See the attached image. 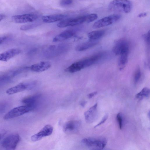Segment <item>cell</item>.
Returning <instances> with one entry per match:
<instances>
[{
    "mask_svg": "<svg viewBox=\"0 0 150 150\" xmlns=\"http://www.w3.org/2000/svg\"><path fill=\"white\" fill-rule=\"evenodd\" d=\"M132 5L129 0H114L110 3L108 8L111 11L128 13L131 11Z\"/></svg>",
    "mask_w": 150,
    "mask_h": 150,
    "instance_id": "1",
    "label": "cell"
},
{
    "mask_svg": "<svg viewBox=\"0 0 150 150\" xmlns=\"http://www.w3.org/2000/svg\"><path fill=\"white\" fill-rule=\"evenodd\" d=\"M81 142L87 147L95 149H102L106 145L107 140L103 137H89L83 139Z\"/></svg>",
    "mask_w": 150,
    "mask_h": 150,
    "instance_id": "2",
    "label": "cell"
},
{
    "mask_svg": "<svg viewBox=\"0 0 150 150\" xmlns=\"http://www.w3.org/2000/svg\"><path fill=\"white\" fill-rule=\"evenodd\" d=\"M21 138L18 134L9 135L2 140L1 143L2 147L6 150H14L20 140Z\"/></svg>",
    "mask_w": 150,
    "mask_h": 150,
    "instance_id": "3",
    "label": "cell"
},
{
    "mask_svg": "<svg viewBox=\"0 0 150 150\" xmlns=\"http://www.w3.org/2000/svg\"><path fill=\"white\" fill-rule=\"evenodd\" d=\"M121 16L118 14H113L104 17L96 21L93 24L94 28H99L110 25L118 21Z\"/></svg>",
    "mask_w": 150,
    "mask_h": 150,
    "instance_id": "4",
    "label": "cell"
},
{
    "mask_svg": "<svg viewBox=\"0 0 150 150\" xmlns=\"http://www.w3.org/2000/svg\"><path fill=\"white\" fill-rule=\"evenodd\" d=\"M32 110L31 108L25 105L18 106L8 111L4 115L3 118L5 120L12 119Z\"/></svg>",
    "mask_w": 150,
    "mask_h": 150,
    "instance_id": "5",
    "label": "cell"
},
{
    "mask_svg": "<svg viewBox=\"0 0 150 150\" xmlns=\"http://www.w3.org/2000/svg\"><path fill=\"white\" fill-rule=\"evenodd\" d=\"M85 22L84 15L77 17L68 18L59 23L57 26L61 28L68 26H74L81 24Z\"/></svg>",
    "mask_w": 150,
    "mask_h": 150,
    "instance_id": "6",
    "label": "cell"
},
{
    "mask_svg": "<svg viewBox=\"0 0 150 150\" xmlns=\"http://www.w3.org/2000/svg\"><path fill=\"white\" fill-rule=\"evenodd\" d=\"M81 125L78 120H71L66 122L63 127L64 132L68 134H75L77 132Z\"/></svg>",
    "mask_w": 150,
    "mask_h": 150,
    "instance_id": "7",
    "label": "cell"
},
{
    "mask_svg": "<svg viewBox=\"0 0 150 150\" xmlns=\"http://www.w3.org/2000/svg\"><path fill=\"white\" fill-rule=\"evenodd\" d=\"M38 18V16L34 14H25L13 16L11 18L14 22L21 23L34 21Z\"/></svg>",
    "mask_w": 150,
    "mask_h": 150,
    "instance_id": "8",
    "label": "cell"
},
{
    "mask_svg": "<svg viewBox=\"0 0 150 150\" xmlns=\"http://www.w3.org/2000/svg\"><path fill=\"white\" fill-rule=\"evenodd\" d=\"M129 49V44L125 39L121 38L117 40L114 44L112 51L116 55H119L123 52Z\"/></svg>",
    "mask_w": 150,
    "mask_h": 150,
    "instance_id": "9",
    "label": "cell"
},
{
    "mask_svg": "<svg viewBox=\"0 0 150 150\" xmlns=\"http://www.w3.org/2000/svg\"><path fill=\"white\" fill-rule=\"evenodd\" d=\"M53 131V127L50 125L45 126L39 132L32 136L31 137L33 142H36L42 138L50 135Z\"/></svg>",
    "mask_w": 150,
    "mask_h": 150,
    "instance_id": "10",
    "label": "cell"
},
{
    "mask_svg": "<svg viewBox=\"0 0 150 150\" xmlns=\"http://www.w3.org/2000/svg\"><path fill=\"white\" fill-rule=\"evenodd\" d=\"M98 104L96 103L84 113L85 120L88 123L93 122L98 116Z\"/></svg>",
    "mask_w": 150,
    "mask_h": 150,
    "instance_id": "11",
    "label": "cell"
},
{
    "mask_svg": "<svg viewBox=\"0 0 150 150\" xmlns=\"http://www.w3.org/2000/svg\"><path fill=\"white\" fill-rule=\"evenodd\" d=\"M40 97L39 94L28 96L23 98L22 102L24 105L30 107L33 110L36 108Z\"/></svg>",
    "mask_w": 150,
    "mask_h": 150,
    "instance_id": "12",
    "label": "cell"
},
{
    "mask_svg": "<svg viewBox=\"0 0 150 150\" xmlns=\"http://www.w3.org/2000/svg\"><path fill=\"white\" fill-rule=\"evenodd\" d=\"M21 50L18 48H13L0 53V61L7 62L13 57L21 52Z\"/></svg>",
    "mask_w": 150,
    "mask_h": 150,
    "instance_id": "13",
    "label": "cell"
},
{
    "mask_svg": "<svg viewBox=\"0 0 150 150\" xmlns=\"http://www.w3.org/2000/svg\"><path fill=\"white\" fill-rule=\"evenodd\" d=\"M76 31L72 29L65 30L56 36L53 39V42H57L64 41L74 36Z\"/></svg>",
    "mask_w": 150,
    "mask_h": 150,
    "instance_id": "14",
    "label": "cell"
},
{
    "mask_svg": "<svg viewBox=\"0 0 150 150\" xmlns=\"http://www.w3.org/2000/svg\"><path fill=\"white\" fill-rule=\"evenodd\" d=\"M51 66L50 62L47 61H42L32 65L30 69L35 72H40L46 71Z\"/></svg>",
    "mask_w": 150,
    "mask_h": 150,
    "instance_id": "15",
    "label": "cell"
},
{
    "mask_svg": "<svg viewBox=\"0 0 150 150\" xmlns=\"http://www.w3.org/2000/svg\"><path fill=\"white\" fill-rule=\"evenodd\" d=\"M27 89H28V87L27 82L21 83L8 88L6 90V92L7 94L11 95Z\"/></svg>",
    "mask_w": 150,
    "mask_h": 150,
    "instance_id": "16",
    "label": "cell"
},
{
    "mask_svg": "<svg viewBox=\"0 0 150 150\" xmlns=\"http://www.w3.org/2000/svg\"><path fill=\"white\" fill-rule=\"evenodd\" d=\"M129 52V49L123 52L119 55L118 64L120 70L123 69L126 65L128 61Z\"/></svg>",
    "mask_w": 150,
    "mask_h": 150,
    "instance_id": "17",
    "label": "cell"
},
{
    "mask_svg": "<svg viewBox=\"0 0 150 150\" xmlns=\"http://www.w3.org/2000/svg\"><path fill=\"white\" fill-rule=\"evenodd\" d=\"M65 17V15L61 14H52L43 16L42 19L45 23H51L60 21Z\"/></svg>",
    "mask_w": 150,
    "mask_h": 150,
    "instance_id": "18",
    "label": "cell"
},
{
    "mask_svg": "<svg viewBox=\"0 0 150 150\" xmlns=\"http://www.w3.org/2000/svg\"><path fill=\"white\" fill-rule=\"evenodd\" d=\"M98 43L96 41H90L81 44L77 46L75 50L77 51H82L86 50L96 45Z\"/></svg>",
    "mask_w": 150,
    "mask_h": 150,
    "instance_id": "19",
    "label": "cell"
},
{
    "mask_svg": "<svg viewBox=\"0 0 150 150\" xmlns=\"http://www.w3.org/2000/svg\"><path fill=\"white\" fill-rule=\"evenodd\" d=\"M104 30H99L91 31L88 34V37L90 41H96L101 38L105 34Z\"/></svg>",
    "mask_w": 150,
    "mask_h": 150,
    "instance_id": "20",
    "label": "cell"
},
{
    "mask_svg": "<svg viewBox=\"0 0 150 150\" xmlns=\"http://www.w3.org/2000/svg\"><path fill=\"white\" fill-rule=\"evenodd\" d=\"M150 95V90L147 87L143 88L142 90L136 95L137 98L141 99L144 98L148 97Z\"/></svg>",
    "mask_w": 150,
    "mask_h": 150,
    "instance_id": "21",
    "label": "cell"
},
{
    "mask_svg": "<svg viewBox=\"0 0 150 150\" xmlns=\"http://www.w3.org/2000/svg\"><path fill=\"white\" fill-rule=\"evenodd\" d=\"M116 119L119 128L122 129L124 125V118L122 113L119 112L117 114Z\"/></svg>",
    "mask_w": 150,
    "mask_h": 150,
    "instance_id": "22",
    "label": "cell"
},
{
    "mask_svg": "<svg viewBox=\"0 0 150 150\" xmlns=\"http://www.w3.org/2000/svg\"><path fill=\"white\" fill-rule=\"evenodd\" d=\"M141 76V71L139 67L136 70L134 75V81L135 83H137L140 80Z\"/></svg>",
    "mask_w": 150,
    "mask_h": 150,
    "instance_id": "23",
    "label": "cell"
},
{
    "mask_svg": "<svg viewBox=\"0 0 150 150\" xmlns=\"http://www.w3.org/2000/svg\"><path fill=\"white\" fill-rule=\"evenodd\" d=\"M36 25L35 24H30L23 25L20 28V29L22 30H25L33 28Z\"/></svg>",
    "mask_w": 150,
    "mask_h": 150,
    "instance_id": "24",
    "label": "cell"
},
{
    "mask_svg": "<svg viewBox=\"0 0 150 150\" xmlns=\"http://www.w3.org/2000/svg\"><path fill=\"white\" fill-rule=\"evenodd\" d=\"M72 2V0H62L60 5L62 6H66L71 4Z\"/></svg>",
    "mask_w": 150,
    "mask_h": 150,
    "instance_id": "25",
    "label": "cell"
},
{
    "mask_svg": "<svg viewBox=\"0 0 150 150\" xmlns=\"http://www.w3.org/2000/svg\"><path fill=\"white\" fill-rule=\"evenodd\" d=\"M143 38L145 41L148 44L150 42V31L143 35Z\"/></svg>",
    "mask_w": 150,
    "mask_h": 150,
    "instance_id": "26",
    "label": "cell"
},
{
    "mask_svg": "<svg viewBox=\"0 0 150 150\" xmlns=\"http://www.w3.org/2000/svg\"><path fill=\"white\" fill-rule=\"evenodd\" d=\"M108 118V115H105L103 118L102 119L101 121L99 122V123L96 125L94 127H96L98 126H100L102 124L104 123L105 122L106 120Z\"/></svg>",
    "mask_w": 150,
    "mask_h": 150,
    "instance_id": "27",
    "label": "cell"
},
{
    "mask_svg": "<svg viewBox=\"0 0 150 150\" xmlns=\"http://www.w3.org/2000/svg\"><path fill=\"white\" fill-rule=\"evenodd\" d=\"M97 93V91H95L94 92H93L90 93L89 94L88 96V97L89 98H92L93 97L95 96Z\"/></svg>",
    "mask_w": 150,
    "mask_h": 150,
    "instance_id": "28",
    "label": "cell"
},
{
    "mask_svg": "<svg viewBox=\"0 0 150 150\" xmlns=\"http://www.w3.org/2000/svg\"><path fill=\"white\" fill-rule=\"evenodd\" d=\"M7 37L6 36L0 37V44L3 43L6 39Z\"/></svg>",
    "mask_w": 150,
    "mask_h": 150,
    "instance_id": "29",
    "label": "cell"
},
{
    "mask_svg": "<svg viewBox=\"0 0 150 150\" xmlns=\"http://www.w3.org/2000/svg\"><path fill=\"white\" fill-rule=\"evenodd\" d=\"M147 15V13H141L139 14L138 16V17L139 18L144 17Z\"/></svg>",
    "mask_w": 150,
    "mask_h": 150,
    "instance_id": "30",
    "label": "cell"
},
{
    "mask_svg": "<svg viewBox=\"0 0 150 150\" xmlns=\"http://www.w3.org/2000/svg\"><path fill=\"white\" fill-rule=\"evenodd\" d=\"M6 16L3 14H0V21L5 18Z\"/></svg>",
    "mask_w": 150,
    "mask_h": 150,
    "instance_id": "31",
    "label": "cell"
},
{
    "mask_svg": "<svg viewBox=\"0 0 150 150\" xmlns=\"http://www.w3.org/2000/svg\"><path fill=\"white\" fill-rule=\"evenodd\" d=\"M86 103V101H83L80 103V105L83 107H84Z\"/></svg>",
    "mask_w": 150,
    "mask_h": 150,
    "instance_id": "32",
    "label": "cell"
},
{
    "mask_svg": "<svg viewBox=\"0 0 150 150\" xmlns=\"http://www.w3.org/2000/svg\"><path fill=\"white\" fill-rule=\"evenodd\" d=\"M4 133L0 132V140L1 139L3 136L4 135Z\"/></svg>",
    "mask_w": 150,
    "mask_h": 150,
    "instance_id": "33",
    "label": "cell"
}]
</instances>
